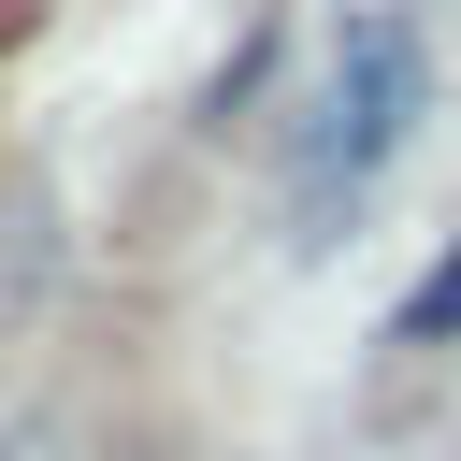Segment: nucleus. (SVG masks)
Segmentation results:
<instances>
[{"label":"nucleus","mask_w":461,"mask_h":461,"mask_svg":"<svg viewBox=\"0 0 461 461\" xmlns=\"http://www.w3.org/2000/svg\"><path fill=\"white\" fill-rule=\"evenodd\" d=\"M418 14H346V43H331V86H317V115H303V187L317 202H346L389 144H403V115H418Z\"/></svg>","instance_id":"obj_1"},{"label":"nucleus","mask_w":461,"mask_h":461,"mask_svg":"<svg viewBox=\"0 0 461 461\" xmlns=\"http://www.w3.org/2000/svg\"><path fill=\"white\" fill-rule=\"evenodd\" d=\"M447 317H461V245H447V274H432V288H418V303H403V346H432V331H447Z\"/></svg>","instance_id":"obj_2"}]
</instances>
